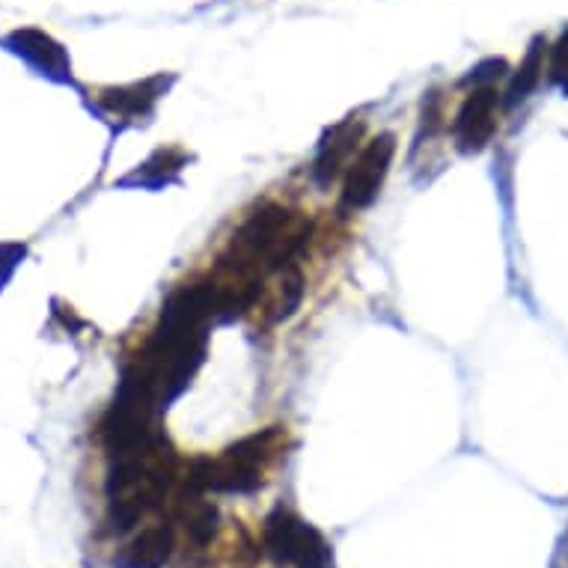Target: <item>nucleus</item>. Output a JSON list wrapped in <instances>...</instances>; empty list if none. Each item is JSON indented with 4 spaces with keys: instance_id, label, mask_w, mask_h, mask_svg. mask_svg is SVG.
Here are the masks:
<instances>
[{
    "instance_id": "9d476101",
    "label": "nucleus",
    "mask_w": 568,
    "mask_h": 568,
    "mask_svg": "<svg viewBox=\"0 0 568 568\" xmlns=\"http://www.w3.org/2000/svg\"><path fill=\"white\" fill-rule=\"evenodd\" d=\"M541 72H545V60H541L539 48H532L530 54H527V60L518 65V72H515L513 81H509V90H506L504 95L506 108L524 102V99L536 90V84H539Z\"/></svg>"
},
{
    "instance_id": "20e7f679",
    "label": "nucleus",
    "mask_w": 568,
    "mask_h": 568,
    "mask_svg": "<svg viewBox=\"0 0 568 568\" xmlns=\"http://www.w3.org/2000/svg\"><path fill=\"white\" fill-rule=\"evenodd\" d=\"M393 155H396V138L393 134H378L354 155L343 179L345 209H366L373 203L384 187V179L390 173Z\"/></svg>"
},
{
    "instance_id": "423d86ee",
    "label": "nucleus",
    "mask_w": 568,
    "mask_h": 568,
    "mask_svg": "<svg viewBox=\"0 0 568 568\" xmlns=\"http://www.w3.org/2000/svg\"><path fill=\"white\" fill-rule=\"evenodd\" d=\"M361 138H364V122L361 120H343L327 131V138L318 143L316 161H313V179L327 185L339 173H345L348 164H352L354 152L361 146Z\"/></svg>"
},
{
    "instance_id": "7ed1b4c3",
    "label": "nucleus",
    "mask_w": 568,
    "mask_h": 568,
    "mask_svg": "<svg viewBox=\"0 0 568 568\" xmlns=\"http://www.w3.org/2000/svg\"><path fill=\"white\" fill-rule=\"evenodd\" d=\"M265 548L277 562L295 568H325L327 545L322 532L290 509H277L265 521Z\"/></svg>"
},
{
    "instance_id": "f03ea898",
    "label": "nucleus",
    "mask_w": 568,
    "mask_h": 568,
    "mask_svg": "<svg viewBox=\"0 0 568 568\" xmlns=\"http://www.w3.org/2000/svg\"><path fill=\"white\" fill-rule=\"evenodd\" d=\"M286 432L268 429L239 440L224 456L194 458L187 467V485L194 491H253L260 488L271 458L277 456Z\"/></svg>"
},
{
    "instance_id": "9b49d317",
    "label": "nucleus",
    "mask_w": 568,
    "mask_h": 568,
    "mask_svg": "<svg viewBox=\"0 0 568 568\" xmlns=\"http://www.w3.org/2000/svg\"><path fill=\"white\" fill-rule=\"evenodd\" d=\"M548 72L557 84L568 87V30L557 39V42H554V48H550Z\"/></svg>"
},
{
    "instance_id": "1a4fd4ad",
    "label": "nucleus",
    "mask_w": 568,
    "mask_h": 568,
    "mask_svg": "<svg viewBox=\"0 0 568 568\" xmlns=\"http://www.w3.org/2000/svg\"><path fill=\"white\" fill-rule=\"evenodd\" d=\"M155 99H159V90H152V84H138L129 90H104L102 104L122 116H143L152 111Z\"/></svg>"
},
{
    "instance_id": "f257e3e1",
    "label": "nucleus",
    "mask_w": 568,
    "mask_h": 568,
    "mask_svg": "<svg viewBox=\"0 0 568 568\" xmlns=\"http://www.w3.org/2000/svg\"><path fill=\"white\" fill-rule=\"evenodd\" d=\"M173 483H176V458L159 435L146 440L143 447L116 456V465L108 479L113 527L120 530L134 527L140 515L164 504Z\"/></svg>"
},
{
    "instance_id": "39448f33",
    "label": "nucleus",
    "mask_w": 568,
    "mask_h": 568,
    "mask_svg": "<svg viewBox=\"0 0 568 568\" xmlns=\"http://www.w3.org/2000/svg\"><path fill=\"white\" fill-rule=\"evenodd\" d=\"M500 93L494 87H476L453 120V140L462 152H479L491 143L500 116Z\"/></svg>"
},
{
    "instance_id": "6e6552de",
    "label": "nucleus",
    "mask_w": 568,
    "mask_h": 568,
    "mask_svg": "<svg viewBox=\"0 0 568 568\" xmlns=\"http://www.w3.org/2000/svg\"><path fill=\"white\" fill-rule=\"evenodd\" d=\"M176 539L173 530L159 524V527H146L138 539L131 541L125 554H122V566L125 568H161L168 566V559L173 557Z\"/></svg>"
},
{
    "instance_id": "0eeeda50",
    "label": "nucleus",
    "mask_w": 568,
    "mask_h": 568,
    "mask_svg": "<svg viewBox=\"0 0 568 568\" xmlns=\"http://www.w3.org/2000/svg\"><path fill=\"white\" fill-rule=\"evenodd\" d=\"M301 298H304V274H301L298 265H283V268H277L271 290L262 286L260 295V301H265L268 322L290 318L301 307Z\"/></svg>"
}]
</instances>
